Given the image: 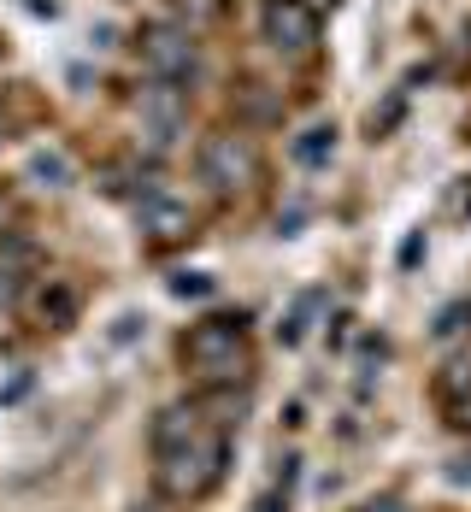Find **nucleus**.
Returning <instances> with one entry per match:
<instances>
[{
    "label": "nucleus",
    "instance_id": "obj_1",
    "mask_svg": "<svg viewBox=\"0 0 471 512\" xmlns=\"http://www.w3.org/2000/svg\"><path fill=\"white\" fill-rule=\"evenodd\" d=\"M177 354H183V365H195L207 383H236V371L248 365V318L242 312H207L201 324L183 330Z\"/></svg>",
    "mask_w": 471,
    "mask_h": 512
},
{
    "label": "nucleus",
    "instance_id": "obj_2",
    "mask_svg": "<svg viewBox=\"0 0 471 512\" xmlns=\"http://www.w3.org/2000/svg\"><path fill=\"white\" fill-rule=\"evenodd\" d=\"M224 460H230V448H224V436L218 430H201L195 442H183V448H165L154 465V483L159 495H171V501H201L212 495L218 483H224Z\"/></svg>",
    "mask_w": 471,
    "mask_h": 512
},
{
    "label": "nucleus",
    "instance_id": "obj_3",
    "mask_svg": "<svg viewBox=\"0 0 471 512\" xmlns=\"http://www.w3.org/2000/svg\"><path fill=\"white\" fill-rule=\"evenodd\" d=\"M201 183H207L212 195H242V189H254L260 183V148L248 142V136H236V130H224V136H207L201 142Z\"/></svg>",
    "mask_w": 471,
    "mask_h": 512
},
{
    "label": "nucleus",
    "instance_id": "obj_4",
    "mask_svg": "<svg viewBox=\"0 0 471 512\" xmlns=\"http://www.w3.org/2000/svg\"><path fill=\"white\" fill-rule=\"evenodd\" d=\"M142 65L154 83H189L201 71V48H195V30L189 24H148L142 30Z\"/></svg>",
    "mask_w": 471,
    "mask_h": 512
},
{
    "label": "nucleus",
    "instance_id": "obj_5",
    "mask_svg": "<svg viewBox=\"0 0 471 512\" xmlns=\"http://www.w3.org/2000/svg\"><path fill=\"white\" fill-rule=\"evenodd\" d=\"M142 136H148V148L165 154V148H177V136L189 130V89H177V83H154V89H142Z\"/></svg>",
    "mask_w": 471,
    "mask_h": 512
},
{
    "label": "nucleus",
    "instance_id": "obj_6",
    "mask_svg": "<svg viewBox=\"0 0 471 512\" xmlns=\"http://www.w3.org/2000/svg\"><path fill=\"white\" fill-rule=\"evenodd\" d=\"M260 30H265V42L277 53H289V59H301V53L318 48V12L307 0H265Z\"/></svg>",
    "mask_w": 471,
    "mask_h": 512
},
{
    "label": "nucleus",
    "instance_id": "obj_7",
    "mask_svg": "<svg viewBox=\"0 0 471 512\" xmlns=\"http://www.w3.org/2000/svg\"><path fill=\"white\" fill-rule=\"evenodd\" d=\"M136 224H142V236L154 248H171V242H189L195 236V212L183 201H171V195H159V189L136 201Z\"/></svg>",
    "mask_w": 471,
    "mask_h": 512
},
{
    "label": "nucleus",
    "instance_id": "obj_8",
    "mask_svg": "<svg viewBox=\"0 0 471 512\" xmlns=\"http://www.w3.org/2000/svg\"><path fill=\"white\" fill-rule=\"evenodd\" d=\"M201 430H207V424H201V401H177V407H159V418H154V454L195 442Z\"/></svg>",
    "mask_w": 471,
    "mask_h": 512
},
{
    "label": "nucleus",
    "instance_id": "obj_9",
    "mask_svg": "<svg viewBox=\"0 0 471 512\" xmlns=\"http://www.w3.org/2000/svg\"><path fill=\"white\" fill-rule=\"evenodd\" d=\"M24 177H30L36 189H71V183H77V165H71L65 148H36L30 165H24Z\"/></svg>",
    "mask_w": 471,
    "mask_h": 512
},
{
    "label": "nucleus",
    "instance_id": "obj_10",
    "mask_svg": "<svg viewBox=\"0 0 471 512\" xmlns=\"http://www.w3.org/2000/svg\"><path fill=\"white\" fill-rule=\"evenodd\" d=\"M24 271H36V242L0 236V295H12V289L24 283Z\"/></svg>",
    "mask_w": 471,
    "mask_h": 512
},
{
    "label": "nucleus",
    "instance_id": "obj_11",
    "mask_svg": "<svg viewBox=\"0 0 471 512\" xmlns=\"http://www.w3.org/2000/svg\"><path fill=\"white\" fill-rule=\"evenodd\" d=\"M330 154H336V130H330V124H313V130L295 136V159H301V165H324Z\"/></svg>",
    "mask_w": 471,
    "mask_h": 512
},
{
    "label": "nucleus",
    "instance_id": "obj_12",
    "mask_svg": "<svg viewBox=\"0 0 471 512\" xmlns=\"http://www.w3.org/2000/svg\"><path fill=\"white\" fill-rule=\"evenodd\" d=\"M42 318H48L53 330H65V324L77 318V289H65V283H48V289H42Z\"/></svg>",
    "mask_w": 471,
    "mask_h": 512
},
{
    "label": "nucleus",
    "instance_id": "obj_13",
    "mask_svg": "<svg viewBox=\"0 0 471 512\" xmlns=\"http://www.w3.org/2000/svg\"><path fill=\"white\" fill-rule=\"evenodd\" d=\"M324 307V295H301V301H295V312H289V318H283V324H277V336H283V342H301V336H307V318H313V312Z\"/></svg>",
    "mask_w": 471,
    "mask_h": 512
},
{
    "label": "nucleus",
    "instance_id": "obj_14",
    "mask_svg": "<svg viewBox=\"0 0 471 512\" xmlns=\"http://www.w3.org/2000/svg\"><path fill=\"white\" fill-rule=\"evenodd\" d=\"M171 295H177V301H207L212 277L207 271H177V277H171Z\"/></svg>",
    "mask_w": 471,
    "mask_h": 512
},
{
    "label": "nucleus",
    "instance_id": "obj_15",
    "mask_svg": "<svg viewBox=\"0 0 471 512\" xmlns=\"http://www.w3.org/2000/svg\"><path fill=\"white\" fill-rule=\"evenodd\" d=\"M466 318H471V307H466V301H454V307H442V312H436V342H448V336H460V330H466Z\"/></svg>",
    "mask_w": 471,
    "mask_h": 512
},
{
    "label": "nucleus",
    "instance_id": "obj_16",
    "mask_svg": "<svg viewBox=\"0 0 471 512\" xmlns=\"http://www.w3.org/2000/svg\"><path fill=\"white\" fill-rule=\"evenodd\" d=\"M136 330H142V318H136V312H118V324H112V342H136Z\"/></svg>",
    "mask_w": 471,
    "mask_h": 512
},
{
    "label": "nucleus",
    "instance_id": "obj_17",
    "mask_svg": "<svg viewBox=\"0 0 471 512\" xmlns=\"http://www.w3.org/2000/svg\"><path fill=\"white\" fill-rule=\"evenodd\" d=\"M448 483H471V454H454L448 460Z\"/></svg>",
    "mask_w": 471,
    "mask_h": 512
},
{
    "label": "nucleus",
    "instance_id": "obj_18",
    "mask_svg": "<svg viewBox=\"0 0 471 512\" xmlns=\"http://www.w3.org/2000/svg\"><path fill=\"white\" fill-rule=\"evenodd\" d=\"M424 259V236H407V248H401V265H419Z\"/></svg>",
    "mask_w": 471,
    "mask_h": 512
},
{
    "label": "nucleus",
    "instance_id": "obj_19",
    "mask_svg": "<svg viewBox=\"0 0 471 512\" xmlns=\"http://www.w3.org/2000/svg\"><path fill=\"white\" fill-rule=\"evenodd\" d=\"M6 224H12V201L0 195V236H6Z\"/></svg>",
    "mask_w": 471,
    "mask_h": 512
},
{
    "label": "nucleus",
    "instance_id": "obj_20",
    "mask_svg": "<svg viewBox=\"0 0 471 512\" xmlns=\"http://www.w3.org/2000/svg\"><path fill=\"white\" fill-rule=\"evenodd\" d=\"M136 512H171V507H165V501H148V507H136Z\"/></svg>",
    "mask_w": 471,
    "mask_h": 512
}]
</instances>
